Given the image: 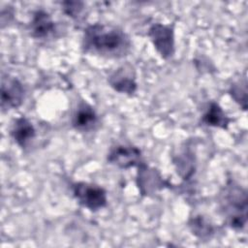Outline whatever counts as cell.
I'll return each mask as SVG.
<instances>
[{"label":"cell","instance_id":"5","mask_svg":"<svg viewBox=\"0 0 248 248\" xmlns=\"http://www.w3.org/2000/svg\"><path fill=\"white\" fill-rule=\"evenodd\" d=\"M25 89L19 79L10 75H3L1 80V108L2 110L17 108L24 100Z\"/></svg>","mask_w":248,"mask_h":248},{"label":"cell","instance_id":"2","mask_svg":"<svg viewBox=\"0 0 248 248\" xmlns=\"http://www.w3.org/2000/svg\"><path fill=\"white\" fill-rule=\"evenodd\" d=\"M219 204L227 225L241 231L247 223L246 190L233 180H229L219 193Z\"/></svg>","mask_w":248,"mask_h":248},{"label":"cell","instance_id":"11","mask_svg":"<svg viewBox=\"0 0 248 248\" xmlns=\"http://www.w3.org/2000/svg\"><path fill=\"white\" fill-rule=\"evenodd\" d=\"M10 135L13 140L22 149L28 148L36 138V129L25 116L17 117L12 123Z\"/></svg>","mask_w":248,"mask_h":248},{"label":"cell","instance_id":"8","mask_svg":"<svg viewBox=\"0 0 248 248\" xmlns=\"http://www.w3.org/2000/svg\"><path fill=\"white\" fill-rule=\"evenodd\" d=\"M108 81L110 87L116 92L130 96L137 92L138 83L136 81V73L133 67L128 63L120 66L111 73L108 76Z\"/></svg>","mask_w":248,"mask_h":248},{"label":"cell","instance_id":"1","mask_svg":"<svg viewBox=\"0 0 248 248\" xmlns=\"http://www.w3.org/2000/svg\"><path fill=\"white\" fill-rule=\"evenodd\" d=\"M81 48L87 54L119 59L130 53L132 42L128 34L118 26L93 23L84 28Z\"/></svg>","mask_w":248,"mask_h":248},{"label":"cell","instance_id":"14","mask_svg":"<svg viewBox=\"0 0 248 248\" xmlns=\"http://www.w3.org/2000/svg\"><path fill=\"white\" fill-rule=\"evenodd\" d=\"M174 165L176 166L177 173L184 180H188L194 174L195 163L192 152L184 151L174 160Z\"/></svg>","mask_w":248,"mask_h":248},{"label":"cell","instance_id":"3","mask_svg":"<svg viewBox=\"0 0 248 248\" xmlns=\"http://www.w3.org/2000/svg\"><path fill=\"white\" fill-rule=\"evenodd\" d=\"M73 196L77 202L90 211H98L108 203L107 191L100 185L89 182H75L72 184Z\"/></svg>","mask_w":248,"mask_h":248},{"label":"cell","instance_id":"9","mask_svg":"<svg viewBox=\"0 0 248 248\" xmlns=\"http://www.w3.org/2000/svg\"><path fill=\"white\" fill-rule=\"evenodd\" d=\"M28 30L32 38L36 40H46L55 35L56 24L47 12L40 9L33 13Z\"/></svg>","mask_w":248,"mask_h":248},{"label":"cell","instance_id":"10","mask_svg":"<svg viewBox=\"0 0 248 248\" xmlns=\"http://www.w3.org/2000/svg\"><path fill=\"white\" fill-rule=\"evenodd\" d=\"M99 123L98 115L92 106L81 101L78 104L72 116L73 128L80 133H87L93 131Z\"/></svg>","mask_w":248,"mask_h":248},{"label":"cell","instance_id":"16","mask_svg":"<svg viewBox=\"0 0 248 248\" xmlns=\"http://www.w3.org/2000/svg\"><path fill=\"white\" fill-rule=\"evenodd\" d=\"M63 6L64 13L75 19H78L80 15L82 14V11L84 9V4L82 2H77V1H66L62 2L61 4Z\"/></svg>","mask_w":248,"mask_h":248},{"label":"cell","instance_id":"4","mask_svg":"<svg viewBox=\"0 0 248 248\" xmlns=\"http://www.w3.org/2000/svg\"><path fill=\"white\" fill-rule=\"evenodd\" d=\"M147 36L162 58L170 59L172 57L174 54L173 24L153 23L147 31Z\"/></svg>","mask_w":248,"mask_h":248},{"label":"cell","instance_id":"12","mask_svg":"<svg viewBox=\"0 0 248 248\" xmlns=\"http://www.w3.org/2000/svg\"><path fill=\"white\" fill-rule=\"evenodd\" d=\"M232 118H230L222 107L216 102H210L202 116V122L209 127L227 130Z\"/></svg>","mask_w":248,"mask_h":248},{"label":"cell","instance_id":"13","mask_svg":"<svg viewBox=\"0 0 248 248\" xmlns=\"http://www.w3.org/2000/svg\"><path fill=\"white\" fill-rule=\"evenodd\" d=\"M188 226L192 233L202 240H208L215 233L214 226L202 215L191 217L188 221Z\"/></svg>","mask_w":248,"mask_h":248},{"label":"cell","instance_id":"15","mask_svg":"<svg viewBox=\"0 0 248 248\" xmlns=\"http://www.w3.org/2000/svg\"><path fill=\"white\" fill-rule=\"evenodd\" d=\"M229 93L244 110L247 108V82L245 78L233 82L230 87Z\"/></svg>","mask_w":248,"mask_h":248},{"label":"cell","instance_id":"7","mask_svg":"<svg viewBox=\"0 0 248 248\" xmlns=\"http://www.w3.org/2000/svg\"><path fill=\"white\" fill-rule=\"evenodd\" d=\"M108 162L119 169H129L139 167L141 163V151L137 146L119 144L110 148L108 157Z\"/></svg>","mask_w":248,"mask_h":248},{"label":"cell","instance_id":"6","mask_svg":"<svg viewBox=\"0 0 248 248\" xmlns=\"http://www.w3.org/2000/svg\"><path fill=\"white\" fill-rule=\"evenodd\" d=\"M137 185L140 194L143 196L153 195L165 187L171 186V184L170 185L168 181L163 179L156 169L148 167L143 162L138 167Z\"/></svg>","mask_w":248,"mask_h":248}]
</instances>
